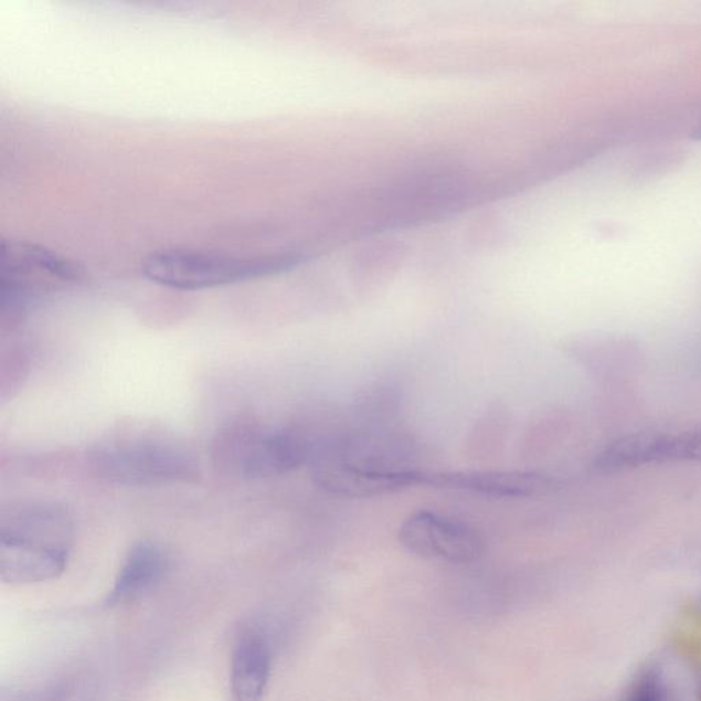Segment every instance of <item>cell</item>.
Returning a JSON list of instances; mask_svg holds the SVG:
<instances>
[{
	"label": "cell",
	"instance_id": "cell-1",
	"mask_svg": "<svg viewBox=\"0 0 701 701\" xmlns=\"http://www.w3.org/2000/svg\"><path fill=\"white\" fill-rule=\"evenodd\" d=\"M74 523L55 501H21L0 514V580L32 585L60 578L70 564Z\"/></svg>",
	"mask_w": 701,
	"mask_h": 701
},
{
	"label": "cell",
	"instance_id": "cell-2",
	"mask_svg": "<svg viewBox=\"0 0 701 701\" xmlns=\"http://www.w3.org/2000/svg\"><path fill=\"white\" fill-rule=\"evenodd\" d=\"M87 464L96 478L118 487L179 486L201 477V464L184 442L146 427L108 433L89 447Z\"/></svg>",
	"mask_w": 701,
	"mask_h": 701
},
{
	"label": "cell",
	"instance_id": "cell-3",
	"mask_svg": "<svg viewBox=\"0 0 701 701\" xmlns=\"http://www.w3.org/2000/svg\"><path fill=\"white\" fill-rule=\"evenodd\" d=\"M310 454V444L300 433L254 419L233 421L221 427L211 446L216 470L238 480L288 475L304 466Z\"/></svg>",
	"mask_w": 701,
	"mask_h": 701
},
{
	"label": "cell",
	"instance_id": "cell-4",
	"mask_svg": "<svg viewBox=\"0 0 701 701\" xmlns=\"http://www.w3.org/2000/svg\"><path fill=\"white\" fill-rule=\"evenodd\" d=\"M299 264V255L241 258L209 251L167 249L148 256L141 272L148 280L162 287L202 290L278 275Z\"/></svg>",
	"mask_w": 701,
	"mask_h": 701
},
{
	"label": "cell",
	"instance_id": "cell-5",
	"mask_svg": "<svg viewBox=\"0 0 701 701\" xmlns=\"http://www.w3.org/2000/svg\"><path fill=\"white\" fill-rule=\"evenodd\" d=\"M85 282L76 262L25 242H3L0 248V307L3 318H20L35 301Z\"/></svg>",
	"mask_w": 701,
	"mask_h": 701
},
{
	"label": "cell",
	"instance_id": "cell-6",
	"mask_svg": "<svg viewBox=\"0 0 701 701\" xmlns=\"http://www.w3.org/2000/svg\"><path fill=\"white\" fill-rule=\"evenodd\" d=\"M399 541L422 560L449 564L476 562L486 549L482 535L469 523L431 510L410 514L399 528Z\"/></svg>",
	"mask_w": 701,
	"mask_h": 701
},
{
	"label": "cell",
	"instance_id": "cell-7",
	"mask_svg": "<svg viewBox=\"0 0 701 701\" xmlns=\"http://www.w3.org/2000/svg\"><path fill=\"white\" fill-rule=\"evenodd\" d=\"M317 486L343 498L364 499L426 486L427 472L369 464L319 460L312 469Z\"/></svg>",
	"mask_w": 701,
	"mask_h": 701
},
{
	"label": "cell",
	"instance_id": "cell-8",
	"mask_svg": "<svg viewBox=\"0 0 701 701\" xmlns=\"http://www.w3.org/2000/svg\"><path fill=\"white\" fill-rule=\"evenodd\" d=\"M170 567L172 560L161 544L150 540L134 544L108 592L106 606H123L150 594L167 578Z\"/></svg>",
	"mask_w": 701,
	"mask_h": 701
},
{
	"label": "cell",
	"instance_id": "cell-9",
	"mask_svg": "<svg viewBox=\"0 0 701 701\" xmlns=\"http://www.w3.org/2000/svg\"><path fill=\"white\" fill-rule=\"evenodd\" d=\"M272 675V649L258 628L237 636L231 659V700L264 701Z\"/></svg>",
	"mask_w": 701,
	"mask_h": 701
},
{
	"label": "cell",
	"instance_id": "cell-10",
	"mask_svg": "<svg viewBox=\"0 0 701 701\" xmlns=\"http://www.w3.org/2000/svg\"><path fill=\"white\" fill-rule=\"evenodd\" d=\"M426 486L489 498H528L544 491L550 481L532 472L455 471L427 472Z\"/></svg>",
	"mask_w": 701,
	"mask_h": 701
},
{
	"label": "cell",
	"instance_id": "cell-11",
	"mask_svg": "<svg viewBox=\"0 0 701 701\" xmlns=\"http://www.w3.org/2000/svg\"><path fill=\"white\" fill-rule=\"evenodd\" d=\"M663 464V433H633L613 442L597 455L596 467L613 472Z\"/></svg>",
	"mask_w": 701,
	"mask_h": 701
},
{
	"label": "cell",
	"instance_id": "cell-12",
	"mask_svg": "<svg viewBox=\"0 0 701 701\" xmlns=\"http://www.w3.org/2000/svg\"><path fill=\"white\" fill-rule=\"evenodd\" d=\"M670 461H701V425L671 435L669 433Z\"/></svg>",
	"mask_w": 701,
	"mask_h": 701
},
{
	"label": "cell",
	"instance_id": "cell-13",
	"mask_svg": "<svg viewBox=\"0 0 701 701\" xmlns=\"http://www.w3.org/2000/svg\"><path fill=\"white\" fill-rule=\"evenodd\" d=\"M628 701H666L662 682L658 676L648 675L637 683Z\"/></svg>",
	"mask_w": 701,
	"mask_h": 701
},
{
	"label": "cell",
	"instance_id": "cell-14",
	"mask_svg": "<svg viewBox=\"0 0 701 701\" xmlns=\"http://www.w3.org/2000/svg\"><path fill=\"white\" fill-rule=\"evenodd\" d=\"M694 138L701 139V129L698 130L697 135H694Z\"/></svg>",
	"mask_w": 701,
	"mask_h": 701
}]
</instances>
